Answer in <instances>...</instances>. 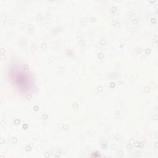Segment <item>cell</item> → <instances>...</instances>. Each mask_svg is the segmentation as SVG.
Returning <instances> with one entry per match:
<instances>
[{
  "label": "cell",
  "instance_id": "1",
  "mask_svg": "<svg viewBox=\"0 0 158 158\" xmlns=\"http://www.w3.org/2000/svg\"><path fill=\"white\" fill-rule=\"evenodd\" d=\"M9 76L13 85L23 93L30 92L33 89V79L28 70L19 65H15L9 71Z\"/></svg>",
  "mask_w": 158,
  "mask_h": 158
}]
</instances>
